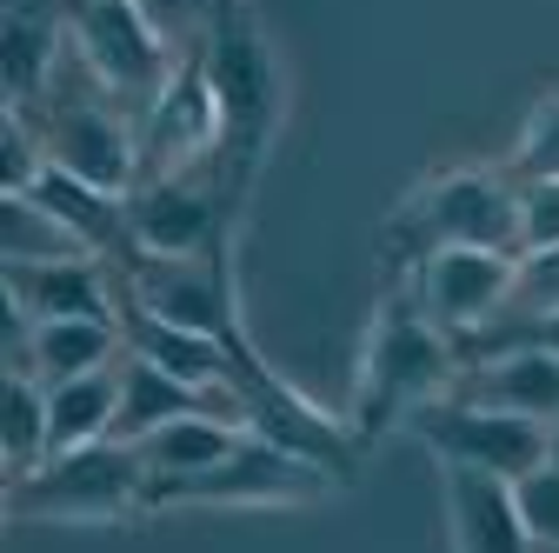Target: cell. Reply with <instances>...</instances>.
Wrapping results in <instances>:
<instances>
[{
	"label": "cell",
	"instance_id": "26",
	"mask_svg": "<svg viewBox=\"0 0 559 553\" xmlns=\"http://www.w3.org/2000/svg\"><path fill=\"white\" fill-rule=\"evenodd\" d=\"M559 247V180H520V254Z\"/></svg>",
	"mask_w": 559,
	"mask_h": 553
},
{
	"label": "cell",
	"instance_id": "25",
	"mask_svg": "<svg viewBox=\"0 0 559 553\" xmlns=\"http://www.w3.org/2000/svg\"><path fill=\"white\" fill-rule=\"evenodd\" d=\"M140 14L154 21V34L174 54H193L214 40V0H140Z\"/></svg>",
	"mask_w": 559,
	"mask_h": 553
},
{
	"label": "cell",
	"instance_id": "10",
	"mask_svg": "<svg viewBox=\"0 0 559 553\" xmlns=\"http://www.w3.org/2000/svg\"><path fill=\"white\" fill-rule=\"evenodd\" d=\"M513 267H520V254H507V247H440V254L413 260V267H393V281L413 294V307L440 333L473 340V333H486L500 320Z\"/></svg>",
	"mask_w": 559,
	"mask_h": 553
},
{
	"label": "cell",
	"instance_id": "24",
	"mask_svg": "<svg viewBox=\"0 0 559 553\" xmlns=\"http://www.w3.org/2000/svg\"><path fill=\"white\" fill-rule=\"evenodd\" d=\"M513 501H520V520H526L533 546L539 553H559V434H552L546 460L513 480Z\"/></svg>",
	"mask_w": 559,
	"mask_h": 553
},
{
	"label": "cell",
	"instance_id": "15",
	"mask_svg": "<svg viewBox=\"0 0 559 553\" xmlns=\"http://www.w3.org/2000/svg\"><path fill=\"white\" fill-rule=\"evenodd\" d=\"M8 333H14L8 340V367H34L47 387L74 380V374H100V367H114L127 354L120 320H40V327L14 320Z\"/></svg>",
	"mask_w": 559,
	"mask_h": 553
},
{
	"label": "cell",
	"instance_id": "5",
	"mask_svg": "<svg viewBox=\"0 0 559 553\" xmlns=\"http://www.w3.org/2000/svg\"><path fill=\"white\" fill-rule=\"evenodd\" d=\"M27 114L40 127V141H47V167L81 174L94 187H114V193H133L140 187V120L81 74L74 54H67V67L53 74V87Z\"/></svg>",
	"mask_w": 559,
	"mask_h": 553
},
{
	"label": "cell",
	"instance_id": "12",
	"mask_svg": "<svg viewBox=\"0 0 559 553\" xmlns=\"http://www.w3.org/2000/svg\"><path fill=\"white\" fill-rule=\"evenodd\" d=\"M8 281V320H120V267L100 254H67V260H27L0 267Z\"/></svg>",
	"mask_w": 559,
	"mask_h": 553
},
{
	"label": "cell",
	"instance_id": "22",
	"mask_svg": "<svg viewBox=\"0 0 559 553\" xmlns=\"http://www.w3.org/2000/svg\"><path fill=\"white\" fill-rule=\"evenodd\" d=\"M500 167L513 174V187H520V180H559V94L533 101V114H526V127L513 133V148H507Z\"/></svg>",
	"mask_w": 559,
	"mask_h": 553
},
{
	"label": "cell",
	"instance_id": "2",
	"mask_svg": "<svg viewBox=\"0 0 559 553\" xmlns=\"http://www.w3.org/2000/svg\"><path fill=\"white\" fill-rule=\"evenodd\" d=\"M440 247L520 254V187L507 167H433L419 187L400 193V207L386 214V234H380L386 273L427 260Z\"/></svg>",
	"mask_w": 559,
	"mask_h": 553
},
{
	"label": "cell",
	"instance_id": "16",
	"mask_svg": "<svg viewBox=\"0 0 559 553\" xmlns=\"http://www.w3.org/2000/svg\"><path fill=\"white\" fill-rule=\"evenodd\" d=\"M120 333H127V354L154 361V367H167V374H180V380H193V387H234V393H240V367H234V354L221 348L214 333L180 327V320H160V314H147V307H133L127 294H120ZM240 400H247V393H240Z\"/></svg>",
	"mask_w": 559,
	"mask_h": 553
},
{
	"label": "cell",
	"instance_id": "13",
	"mask_svg": "<svg viewBox=\"0 0 559 553\" xmlns=\"http://www.w3.org/2000/svg\"><path fill=\"white\" fill-rule=\"evenodd\" d=\"M453 393L559 427V354H546V348H479V354H466Z\"/></svg>",
	"mask_w": 559,
	"mask_h": 553
},
{
	"label": "cell",
	"instance_id": "1",
	"mask_svg": "<svg viewBox=\"0 0 559 553\" xmlns=\"http://www.w3.org/2000/svg\"><path fill=\"white\" fill-rule=\"evenodd\" d=\"M466 354L460 340L440 333L427 314L413 307V294L386 273V294L373 301L367 314V333H360V361H354V400H346V427L360 434V447L373 434H393L406 427L427 400L453 393Z\"/></svg>",
	"mask_w": 559,
	"mask_h": 553
},
{
	"label": "cell",
	"instance_id": "4",
	"mask_svg": "<svg viewBox=\"0 0 559 553\" xmlns=\"http://www.w3.org/2000/svg\"><path fill=\"white\" fill-rule=\"evenodd\" d=\"M147 514V460L133 440H94L40 460L8 487L14 527H127Z\"/></svg>",
	"mask_w": 559,
	"mask_h": 553
},
{
	"label": "cell",
	"instance_id": "3",
	"mask_svg": "<svg viewBox=\"0 0 559 553\" xmlns=\"http://www.w3.org/2000/svg\"><path fill=\"white\" fill-rule=\"evenodd\" d=\"M206 67H214V101H221V174L227 193L247 207L280 127H287V60H280L273 34L247 14L234 27H214Z\"/></svg>",
	"mask_w": 559,
	"mask_h": 553
},
{
	"label": "cell",
	"instance_id": "14",
	"mask_svg": "<svg viewBox=\"0 0 559 553\" xmlns=\"http://www.w3.org/2000/svg\"><path fill=\"white\" fill-rule=\"evenodd\" d=\"M60 67H67V0H8V14H0L8 107H34Z\"/></svg>",
	"mask_w": 559,
	"mask_h": 553
},
{
	"label": "cell",
	"instance_id": "9",
	"mask_svg": "<svg viewBox=\"0 0 559 553\" xmlns=\"http://www.w3.org/2000/svg\"><path fill=\"white\" fill-rule=\"evenodd\" d=\"M247 207L227 193L221 167H193V174H147L127 193V221H133V260L140 254H206L240 234Z\"/></svg>",
	"mask_w": 559,
	"mask_h": 553
},
{
	"label": "cell",
	"instance_id": "21",
	"mask_svg": "<svg viewBox=\"0 0 559 553\" xmlns=\"http://www.w3.org/2000/svg\"><path fill=\"white\" fill-rule=\"evenodd\" d=\"M546 314H559V247L520 254L513 287H507V307H500L493 327H526V320H546ZM493 327H486V333H493ZM460 348H466V340H460Z\"/></svg>",
	"mask_w": 559,
	"mask_h": 553
},
{
	"label": "cell",
	"instance_id": "6",
	"mask_svg": "<svg viewBox=\"0 0 559 553\" xmlns=\"http://www.w3.org/2000/svg\"><path fill=\"white\" fill-rule=\"evenodd\" d=\"M340 487L346 480L333 467L280 447L266 434H247L214 467L147 480V514H174V507H313V501H333Z\"/></svg>",
	"mask_w": 559,
	"mask_h": 553
},
{
	"label": "cell",
	"instance_id": "23",
	"mask_svg": "<svg viewBox=\"0 0 559 553\" xmlns=\"http://www.w3.org/2000/svg\"><path fill=\"white\" fill-rule=\"evenodd\" d=\"M47 174V141L27 107H0V193H34Z\"/></svg>",
	"mask_w": 559,
	"mask_h": 553
},
{
	"label": "cell",
	"instance_id": "18",
	"mask_svg": "<svg viewBox=\"0 0 559 553\" xmlns=\"http://www.w3.org/2000/svg\"><path fill=\"white\" fill-rule=\"evenodd\" d=\"M240 440H247V427L214 421V413H193V421H167L160 434L133 440V447H140V460H147V480H174V473H200V467L227 460Z\"/></svg>",
	"mask_w": 559,
	"mask_h": 553
},
{
	"label": "cell",
	"instance_id": "27",
	"mask_svg": "<svg viewBox=\"0 0 559 553\" xmlns=\"http://www.w3.org/2000/svg\"><path fill=\"white\" fill-rule=\"evenodd\" d=\"M253 8H247V0H214V27H234V21H247Z\"/></svg>",
	"mask_w": 559,
	"mask_h": 553
},
{
	"label": "cell",
	"instance_id": "7",
	"mask_svg": "<svg viewBox=\"0 0 559 553\" xmlns=\"http://www.w3.org/2000/svg\"><path fill=\"white\" fill-rule=\"evenodd\" d=\"M67 54L81 60V74L114 94L133 120L154 107V94L174 74V47L140 14V0H67Z\"/></svg>",
	"mask_w": 559,
	"mask_h": 553
},
{
	"label": "cell",
	"instance_id": "8",
	"mask_svg": "<svg viewBox=\"0 0 559 553\" xmlns=\"http://www.w3.org/2000/svg\"><path fill=\"white\" fill-rule=\"evenodd\" d=\"M406 434L427 447L440 467H479V473H500V480H520L546 460L552 434L546 421H526V413H500V407H479V400H460V393H440L427 400L406 421Z\"/></svg>",
	"mask_w": 559,
	"mask_h": 553
},
{
	"label": "cell",
	"instance_id": "17",
	"mask_svg": "<svg viewBox=\"0 0 559 553\" xmlns=\"http://www.w3.org/2000/svg\"><path fill=\"white\" fill-rule=\"evenodd\" d=\"M114 407H120V361L100 374H74L47 387V421H53V454H74L94 440H114ZM47 454V460H53Z\"/></svg>",
	"mask_w": 559,
	"mask_h": 553
},
{
	"label": "cell",
	"instance_id": "20",
	"mask_svg": "<svg viewBox=\"0 0 559 553\" xmlns=\"http://www.w3.org/2000/svg\"><path fill=\"white\" fill-rule=\"evenodd\" d=\"M67 254H87V247L60 227V214L40 193H0V267L67 260Z\"/></svg>",
	"mask_w": 559,
	"mask_h": 553
},
{
	"label": "cell",
	"instance_id": "19",
	"mask_svg": "<svg viewBox=\"0 0 559 553\" xmlns=\"http://www.w3.org/2000/svg\"><path fill=\"white\" fill-rule=\"evenodd\" d=\"M0 454H8V487H14V480H27L53 454L47 380L34 367H8V421H0Z\"/></svg>",
	"mask_w": 559,
	"mask_h": 553
},
{
	"label": "cell",
	"instance_id": "11",
	"mask_svg": "<svg viewBox=\"0 0 559 553\" xmlns=\"http://www.w3.org/2000/svg\"><path fill=\"white\" fill-rule=\"evenodd\" d=\"M221 167V101H214V67L206 47L180 54L154 107L140 114V180L147 174H193Z\"/></svg>",
	"mask_w": 559,
	"mask_h": 553
}]
</instances>
